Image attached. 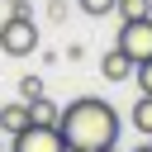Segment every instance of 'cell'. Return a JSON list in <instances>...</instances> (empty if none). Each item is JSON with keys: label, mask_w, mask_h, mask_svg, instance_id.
<instances>
[{"label": "cell", "mask_w": 152, "mask_h": 152, "mask_svg": "<svg viewBox=\"0 0 152 152\" xmlns=\"http://www.w3.org/2000/svg\"><path fill=\"white\" fill-rule=\"evenodd\" d=\"M119 128H124L119 109L109 100H100V95L71 100L62 109V119H57V133H62L66 152H114L119 147Z\"/></svg>", "instance_id": "obj_1"}, {"label": "cell", "mask_w": 152, "mask_h": 152, "mask_svg": "<svg viewBox=\"0 0 152 152\" xmlns=\"http://www.w3.org/2000/svg\"><path fill=\"white\" fill-rule=\"evenodd\" d=\"M38 24H33V14H24V10H10V19L0 24V52L5 57H28V52H38Z\"/></svg>", "instance_id": "obj_2"}, {"label": "cell", "mask_w": 152, "mask_h": 152, "mask_svg": "<svg viewBox=\"0 0 152 152\" xmlns=\"http://www.w3.org/2000/svg\"><path fill=\"white\" fill-rule=\"evenodd\" d=\"M114 48H124V52L133 57V66L147 62V57H152V14H147V19H119Z\"/></svg>", "instance_id": "obj_3"}, {"label": "cell", "mask_w": 152, "mask_h": 152, "mask_svg": "<svg viewBox=\"0 0 152 152\" xmlns=\"http://www.w3.org/2000/svg\"><path fill=\"white\" fill-rule=\"evenodd\" d=\"M10 152H66V142H62L57 128H48V124H28V128H19V133L10 138Z\"/></svg>", "instance_id": "obj_4"}, {"label": "cell", "mask_w": 152, "mask_h": 152, "mask_svg": "<svg viewBox=\"0 0 152 152\" xmlns=\"http://www.w3.org/2000/svg\"><path fill=\"white\" fill-rule=\"evenodd\" d=\"M100 76H104V81H133V57H128L124 48H109V52L100 57Z\"/></svg>", "instance_id": "obj_5"}, {"label": "cell", "mask_w": 152, "mask_h": 152, "mask_svg": "<svg viewBox=\"0 0 152 152\" xmlns=\"http://www.w3.org/2000/svg\"><path fill=\"white\" fill-rule=\"evenodd\" d=\"M19 128H28V104L24 100H0V133L14 138Z\"/></svg>", "instance_id": "obj_6"}, {"label": "cell", "mask_w": 152, "mask_h": 152, "mask_svg": "<svg viewBox=\"0 0 152 152\" xmlns=\"http://www.w3.org/2000/svg\"><path fill=\"white\" fill-rule=\"evenodd\" d=\"M57 119H62V104H52L48 95L28 100V124H48V128H57Z\"/></svg>", "instance_id": "obj_7"}, {"label": "cell", "mask_w": 152, "mask_h": 152, "mask_svg": "<svg viewBox=\"0 0 152 152\" xmlns=\"http://www.w3.org/2000/svg\"><path fill=\"white\" fill-rule=\"evenodd\" d=\"M133 128L142 138H152V95H138L133 100Z\"/></svg>", "instance_id": "obj_8"}, {"label": "cell", "mask_w": 152, "mask_h": 152, "mask_svg": "<svg viewBox=\"0 0 152 152\" xmlns=\"http://www.w3.org/2000/svg\"><path fill=\"white\" fill-rule=\"evenodd\" d=\"M114 14L119 19H147L152 14V0H114Z\"/></svg>", "instance_id": "obj_9"}, {"label": "cell", "mask_w": 152, "mask_h": 152, "mask_svg": "<svg viewBox=\"0 0 152 152\" xmlns=\"http://www.w3.org/2000/svg\"><path fill=\"white\" fill-rule=\"evenodd\" d=\"M38 95H43V76H24V81H19V100L28 104V100H38Z\"/></svg>", "instance_id": "obj_10"}, {"label": "cell", "mask_w": 152, "mask_h": 152, "mask_svg": "<svg viewBox=\"0 0 152 152\" xmlns=\"http://www.w3.org/2000/svg\"><path fill=\"white\" fill-rule=\"evenodd\" d=\"M133 76H138V95H152V57H147V62H138V66H133Z\"/></svg>", "instance_id": "obj_11"}, {"label": "cell", "mask_w": 152, "mask_h": 152, "mask_svg": "<svg viewBox=\"0 0 152 152\" xmlns=\"http://www.w3.org/2000/svg\"><path fill=\"white\" fill-rule=\"evenodd\" d=\"M90 19H100V14H114V0H76Z\"/></svg>", "instance_id": "obj_12"}, {"label": "cell", "mask_w": 152, "mask_h": 152, "mask_svg": "<svg viewBox=\"0 0 152 152\" xmlns=\"http://www.w3.org/2000/svg\"><path fill=\"white\" fill-rule=\"evenodd\" d=\"M133 152H152V138H147V142H138V147H133Z\"/></svg>", "instance_id": "obj_13"}, {"label": "cell", "mask_w": 152, "mask_h": 152, "mask_svg": "<svg viewBox=\"0 0 152 152\" xmlns=\"http://www.w3.org/2000/svg\"><path fill=\"white\" fill-rule=\"evenodd\" d=\"M0 152H10V138H5V133H0Z\"/></svg>", "instance_id": "obj_14"}, {"label": "cell", "mask_w": 152, "mask_h": 152, "mask_svg": "<svg viewBox=\"0 0 152 152\" xmlns=\"http://www.w3.org/2000/svg\"><path fill=\"white\" fill-rule=\"evenodd\" d=\"M5 5H19V0H5Z\"/></svg>", "instance_id": "obj_15"}]
</instances>
